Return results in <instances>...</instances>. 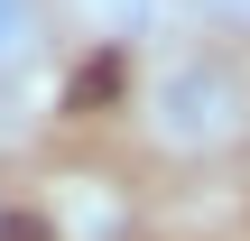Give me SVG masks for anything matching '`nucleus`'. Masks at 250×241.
<instances>
[{
	"label": "nucleus",
	"instance_id": "nucleus-1",
	"mask_svg": "<svg viewBox=\"0 0 250 241\" xmlns=\"http://www.w3.org/2000/svg\"><path fill=\"white\" fill-rule=\"evenodd\" d=\"M28 56V0H0V74Z\"/></svg>",
	"mask_w": 250,
	"mask_h": 241
},
{
	"label": "nucleus",
	"instance_id": "nucleus-2",
	"mask_svg": "<svg viewBox=\"0 0 250 241\" xmlns=\"http://www.w3.org/2000/svg\"><path fill=\"white\" fill-rule=\"evenodd\" d=\"M0 241H46V223H37V214H19V204H0Z\"/></svg>",
	"mask_w": 250,
	"mask_h": 241
},
{
	"label": "nucleus",
	"instance_id": "nucleus-3",
	"mask_svg": "<svg viewBox=\"0 0 250 241\" xmlns=\"http://www.w3.org/2000/svg\"><path fill=\"white\" fill-rule=\"evenodd\" d=\"M213 9H223V19H241V28H250V0H213Z\"/></svg>",
	"mask_w": 250,
	"mask_h": 241
}]
</instances>
